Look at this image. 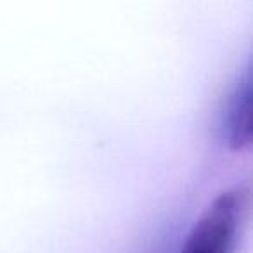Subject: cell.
Wrapping results in <instances>:
<instances>
[{"label": "cell", "mask_w": 253, "mask_h": 253, "mask_svg": "<svg viewBox=\"0 0 253 253\" xmlns=\"http://www.w3.org/2000/svg\"><path fill=\"white\" fill-rule=\"evenodd\" d=\"M241 213V194L224 191L194 222L179 253H234Z\"/></svg>", "instance_id": "cell-1"}, {"label": "cell", "mask_w": 253, "mask_h": 253, "mask_svg": "<svg viewBox=\"0 0 253 253\" xmlns=\"http://www.w3.org/2000/svg\"><path fill=\"white\" fill-rule=\"evenodd\" d=\"M220 134L231 148L241 149L252 139V68L229 94L220 116Z\"/></svg>", "instance_id": "cell-2"}]
</instances>
